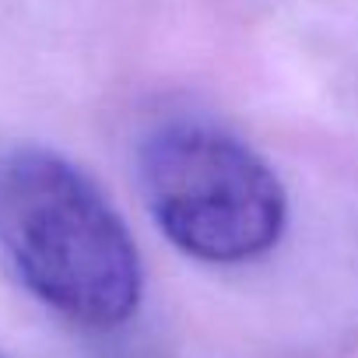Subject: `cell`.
<instances>
[{"label": "cell", "mask_w": 358, "mask_h": 358, "mask_svg": "<svg viewBox=\"0 0 358 358\" xmlns=\"http://www.w3.org/2000/svg\"><path fill=\"white\" fill-rule=\"evenodd\" d=\"M0 250L36 299L74 323L120 327L141 302V257L123 218L57 151L0 155Z\"/></svg>", "instance_id": "1"}, {"label": "cell", "mask_w": 358, "mask_h": 358, "mask_svg": "<svg viewBox=\"0 0 358 358\" xmlns=\"http://www.w3.org/2000/svg\"><path fill=\"white\" fill-rule=\"evenodd\" d=\"M141 187L172 246L208 264H246L278 246L288 197L274 169L222 127L179 120L141 148Z\"/></svg>", "instance_id": "2"}]
</instances>
